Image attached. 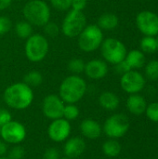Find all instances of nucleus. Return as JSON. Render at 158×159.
I'll return each instance as SVG.
<instances>
[{
	"label": "nucleus",
	"instance_id": "nucleus-32",
	"mask_svg": "<svg viewBox=\"0 0 158 159\" xmlns=\"http://www.w3.org/2000/svg\"><path fill=\"white\" fill-rule=\"evenodd\" d=\"M61 156H60V151L55 148V147H50L47 148L44 155H43V159H60Z\"/></svg>",
	"mask_w": 158,
	"mask_h": 159
},
{
	"label": "nucleus",
	"instance_id": "nucleus-22",
	"mask_svg": "<svg viewBox=\"0 0 158 159\" xmlns=\"http://www.w3.org/2000/svg\"><path fill=\"white\" fill-rule=\"evenodd\" d=\"M141 50L144 54H153L157 51V40L156 36L144 35L140 43Z\"/></svg>",
	"mask_w": 158,
	"mask_h": 159
},
{
	"label": "nucleus",
	"instance_id": "nucleus-41",
	"mask_svg": "<svg viewBox=\"0 0 158 159\" xmlns=\"http://www.w3.org/2000/svg\"><path fill=\"white\" fill-rule=\"evenodd\" d=\"M156 40H157V50H158V37L156 38Z\"/></svg>",
	"mask_w": 158,
	"mask_h": 159
},
{
	"label": "nucleus",
	"instance_id": "nucleus-14",
	"mask_svg": "<svg viewBox=\"0 0 158 159\" xmlns=\"http://www.w3.org/2000/svg\"><path fill=\"white\" fill-rule=\"evenodd\" d=\"M86 150V142L81 137H71L65 141L63 153L68 158H76L83 155Z\"/></svg>",
	"mask_w": 158,
	"mask_h": 159
},
{
	"label": "nucleus",
	"instance_id": "nucleus-8",
	"mask_svg": "<svg viewBox=\"0 0 158 159\" xmlns=\"http://www.w3.org/2000/svg\"><path fill=\"white\" fill-rule=\"evenodd\" d=\"M86 23L87 19L82 11L71 9L63 19L61 31L65 36L73 38L80 34L86 27Z\"/></svg>",
	"mask_w": 158,
	"mask_h": 159
},
{
	"label": "nucleus",
	"instance_id": "nucleus-35",
	"mask_svg": "<svg viewBox=\"0 0 158 159\" xmlns=\"http://www.w3.org/2000/svg\"><path fill=\"white\" fill-rule=\"evenodd\" d=\"M87 7V0H72V9L83 11Z\"/></svg>",
	"mask_w": 158,
	"mask_h": 159
},
{
	"label": "nucleus",
	"instance_id": "nucleus-24",
	"mask_svg": "<svg viewBox=\"0 0 158 159\" xmlns=\"http://www.w3.org/2000/svg\"><path fill=\"white\" fill-rule=\"evenodd\" d=\"M16 34L22 39H27L33 34V27L32 24L29 23L27 20H20L15 26Z\"/></svg>",
	"mask_w": 158,
	"mask_h": 159
},
{
	"label": "nucleus",
	"instance_id": "nucleus-28",
	"mask_svg": "<svg viewBox=\"0 0 158 159\" xmlns=\"http://www.w3.org/2000/svg\"><path fill=\"white\" fill-rule=\"evenodd\" d=\"M144 114L150 121L158 123V102H154L147 104Z\"/></svg>",
	"mask_w": 158,
	"mask_h": 159
},
{
	"label": "nucleus",
	"instance_id": "nucleus-15",
	"mask_svg": "<svg viewBox=\"0 0 158 159\" xmlns=\"http://www.w3.org/2000/svg\"><path fill=\"white\" fill-rule=\"evenodd\" d=\"M84 72L90 79L99 80L105 77L108 74V65L102 60L94 59L86 63Z\"/></svg>",
	"mask_w": 158,
	"mask_h": 159
},
{
	"label": "nucleus",
	"instance_id": "nucleus-44",
	"mask_svg": "<svg viewBox=\"0 0 158 159\" xmlns=\"http://www.w3.org/2000/svg\"><path fill=\"white\" fill-rule=\"evenodd\" d=\"M157 131H158V130H157Z\"/></svg>",
	"mask_w": 158,
	"mask_h": 159
},
{
	"label": "nucleus",
	"instance_id": "nucleus-9",
	"mask_svg": "<svg viewBox=\"0 0 158 159\" xmlns=\"http://www.w3.org/2000/svg\"><path fill=\"white\" fill-rule=\"evenodd\" d=\"M0 137L7 144H20L26 138V129L20 122L11 120L1 127Z\"/></svg>",
	"mask_w": 158,
	"mask_h": 159
},
{
	"label": "nucleus",
	"instance_id": "nucleus-40",
	"mask_svg": "<svg viewBox=\"0 0 158 159\" xmlns=\"http://www.w3.org/2000/svg\"><path fill=\"white\" fill-rule=\"evenodd\" d=\"M60 159H70V158H68V157H61Z\"/></svg>",
	"mask_w": 158,
	"mask_h": 159
},
{
	"label": "nucleus",
	"instance_id": "nucleus-5",
	"mask_svg": "<svg viewBox=\"0 0 158 159\" xmlns=\"http://www.w3.org/2000/svg\"><path fill=\"white\" fill-rule=\"evenodd\" d=\"M129 117L121 113L110 116L102 126V132L110 139H120L124 137L129 129Z\"/></svg>",
	"mask_w": 158,
	"mask_h": 159
},
{
	"label": "nucleus",
	"instance_id": "nucleus-18",
	"mask_svg": "<svg viewBox=\"0 0 158 159\" xmlns=\"http://www.w3.org/2000/svg\"><path fill=\"white\" fill-rule=\"evenodd\" d=\"M125 61L131 70H138L144 67L146 63V57L141 49H132L128 51Z\"/></svg>",
	"mask_w": 158,
	"mask_h": 159
},
{
	"label": "nucleus",
	"instance_id": "nucleus-13",
	"mask_svg": "<svg viewBox=\"0 0 158 159\" xmlns=\"http://www.w3.org/2000/svg\"><path fill=\"white\" fill-rule=\"evenodd\" d=\"M72 127L70 121L63 117L52 120L47 128V135L54 143L65 142L71 134Z\"/></svg>",
	"mask_w": 158,
	"mask_h": 159
},
{
	"label": "nucleus",
	"instance_id": "nucleus-23",
	"mask_svg": "<svg viewBox=\"0 0 158 159\" xmlns=\"http://www.w3.org/2000/svg\"><path fill=\"white\" fill-rule=\"evenodd\" d=\"M150 81H158V61L152 60L144 65V75Z\"/></svg>",
	"mask_w": 158,
	"mask_h": 159
},
{
	"label": "nucleus",
	"instance_id": "nucleus-31",
	"mask_svg": "<svg viewBox=\"0 0 158 159\" xmlns=\"http://www.w3.org/2000/svg\"><path fill=\"white\" fill-rule=\"evenodd\" d=\"M52 7L58 10L64 11L68 10L71 7L72 0H50Z\"/></svg>",
	"mask_w": 158,
	"mask_h": 159
},
{
	"label": "nucleus",
	"instance_id": "nucleus-34",
	"mask_svg": "<svg viewBox=\"0 0 158 159\" xmlns=\"http://www.w3.org/2000/svg\"><path fill=\"white\" fill-rule=\"evenodd\" d=\"M11 120H12V116L10 112L7 109L0 108V127L6 125Z\"/></svg>",
	"mask_w": 158,
	"mask_h": 159
},
{
	"label": "nucleus",
	"instance_id": "nucleus-1",
	"mask_svg": "<svg viewBox=\"0 0 158 159\" xmlns=\"http://www.w3.org/2000/svg\"><path fill=\"white\" fill-rule=\"evenodd\" d=\"M5 103L11 109H27L34 101V92L31 87L24 82H18L8 86L3 94Z\"/></svg>",
	"mask_w": 158,
	"mask_h": 159
},
{
	"label": "nucleus",
	"instance_id": "nucleus-19",
	"mask_svg": "<svg viewBox=\"0 0 158 159\" xmlns=\"http://www.w3.org/2000/svg\"><path fill=\"white\" fill-rule=\"evenodd\" d=\"M99 103L106 111H115L120 104L119 97L112 91H104L99 97Z\"/></svg>",
	"mask_w": 158,
	"mask_h": 159
},
{
	"label": "nucleus",
	"instance_id": "nucleus-25",
	"mask_svg": "<svg viewBox=\"0 0 158 159\" xmlns=\"http://www.w3.org/2000/svg\"><path fill=\"white\" fill-rule=\"evenodd\" d=\"M23 82L28 85L29 87H38L43 82V75L40 72L37 71H31L24 75Z\"/></svg>",
	"mask_w": 158,
	"mask_h": 159
},
{
	"label": "nucleus",
	"instance_id": "nucleus-27",
	"mask_svg": "<svg viewBox=\"0 0 158 159\" xmlns=\"http://www.w3.org/2000/svg\"><path fill=\"white\" fill-rule=\"evenodd\" d=\"M85 65L86 63L83 61V60L75 58V59H72L68 62L67 67L71 73H73L74 75H78L85 71Z\"/></svg>",
	"mask_w": 158,
	"mask_h": 159
},
{
	"label": "nucleus",
	"instance_id": "nucleus-39",
	"mask_svg": "<svg viewBox=\"0 0 158 159\" xmlns=\"http://www.w3.org/2000/svg\"><path fill=\"white\" fill-rule=\"evenodd\" d=\"M0 159H9V158H8L7 157H5V156H4V157H0Z\"/></svg>",
	"mask_w": 158,
	"mask_h": 159
},
{
	"label": "nucleus",
	"instance_id": "nucleus-6",
	"mask_svg": "<svg viewBox=\"0 0 158 159\" xmlns=\"http://www.w3.org/2000/svg\"><path fill=\"white\" fill-rule=\"evenodd\" d=\"M100 48L105 61L114 65L123 61L128 53L125 44L116 38H106L102 41Z\"/></svg>",
	"mask_w": 158,
	"mask_h": 159
},
{
	"label": "nucleus",
	"instance_id": "nucleus-11",
	"mask_svg": "<svg viewBox=\"0 0 158 159\" xmlns=\"http://www.w3.org/2000/svg\"><path fill=\"white\" fill-rule=\"evenodd\" d=\"M136 25L138 30L144 35H158V15L150 10H143L136 16Z\"/></svg>",
	"mask_w": 158,
	"mask_h": 159
},
{
	"label": "nucleus",
	"instance_id": "nucleus-2",
	"mask_svg": "<svg viewBox=\"0 0 158 159\" xmlns=\"http://www.w3.org/2000/svg\"><path fill=\"white\" fill-rule=\"evenodd\" d=\"M87 89V83L81 76L72 75L61 82L59 96L65 103H76L85 96Z\"/></svg>",
	"mask_w": 158,
	"mask_h": 159
},
{
	"label": "nucleus",
	"instance_id": "nucleus-26",
	"mask_svg": "<svg viewBox=\"0 0 158 159\" xmlns=\"http://www.w3.org/2000/svg\"><path fill=\"white\" fill-rule=\"evenodd\" d=\"M80 111L78 107L75 105V103H66L63 109V115L62 117L68 121L75 120L79 116Z\"/></svg>",
	"mask_w": 158,
	"mask_h": 159
},
{
	"label": "nucleus",
	"instance_id": "nucleus-29",
	"mask_svg": "<svg viewBox=\"0 0 158 159\" xmlns=\"http://www.w3.org/2000/svg\"><path fill=\"white\" fill-rule=\"evenodd\" d=\"M25 156V150L22 146L16 144L9 151H7V157L9 159H22Z\"/></svg>",
	"mask_w": 158,
	"mask_h": 159
},
{
	"label": "nucleus",
	"instance_id": "nucleus-30",
	"mask_svg": "<svg viewBox=\"0 0 158 159\" xmlns=\"http://www.w3.org/2000/svg\"><path fill=\"white\" fill-rule=\"evenodd\" d=\"M43 27H44L45 34L47 36H49V37H56L59 34V33H60V28H59L58 24L55 23V22L48 21Z\"/></svg>",
	"mask_w": 158,
	"mask_h": 159
},
{
	"label": "nucleus",
	"instance_id": "nucleus-17",
	"mask_svg": "<svg viewBox=\"0 0 158 159\" xmlns=\"http://www.w3.org/2000/svg\"><path fill=\"white\" fill-rule=\"evenodd\" d=\"M147 102L143 96L139 93L130 94L127 99L126 106L128 111L133 116H142L145 113L147 107Z\"/></svg>",
	"mask_w": 158,
	"mask_h": 159
},
{
	"label": "nucleus",
	"instance_id": "nucleus-20",
	"mask_svg": "<svg viewBox=\"0 0 158 159\" xmlns=\"http://www.w3.org/2000/svg\"><path fill=\"white\" fill-rule=\"evenodd\" d=\"M119 23V20L118 17L114 14V13H104L102 14L99 20H98V26L102 29V30H105V31H112L114 29H115L118 26Z\"/></svg>",
	"mask_w": 158,
	"mask_h": 159
},
{
	"label": "nucleus",
	"instance_id": "nucleus-4",
	"mask_svg": "<svg viewBox=\"0 0 158 159\" xmlns=\"http://www.w3.org/2000/svg\"><path fill=\"white\" fill-rule=\"evenodd\" d=\"M103 41L102 30L96 24L86 26L78 35L79 48L84 52H92L98 49Z\"/></svg>",
	"mask_w": 158,
	"mask_h": 159
},
{
	"label": "nucleus",
	"instance_id": "nucleus-12",
	"mask_svg": "<svg viewBox=\"0 0 158 159\" xmlns=\"http://www.w3.org/2000/svg\"><path fill=\"white\" fill-rule=\"evenodd\" d=\"M64 106L65 102L59 95L49 94L46 96L42 102V112L47 118L55 120L62 117Z\"/></svg>",
	"mask_w": 158,
	"mask_h": 159
},
{
	"label": "nucleus",
	"instance_id": "nucleus-37",
	"mask_svg": "<svg viewBox=\"0 0 158 159\" xmlns=\"http://www.w3.org/2000/svg\"><path fill=\"white\" fill-rule=\"evenodd\" d=\"M7 154V143L3 140H0V157H4Z\"/></svg>",
	"mask_w": 158,
	"mask_h": 159
},
{
	"label": "nucleus",
	"instance_id": "nucleus-43",
	"mask_svg": "<svg viewBox=\"0 0 158 159\" xmlns=\"http://www.w3.org/2000/svg\"><path fill=\"white\" fill-rule=\"evenodd\" d=\"M157 89H158V84H157Z\"/></svg>",
	"mask_w": 158,
	"mask_h": 159
},
{
	"label": "nucleus",
	"instance_id": "nucleus-42",
	"mask_svg": "<svg viewBox=\"0 0 158 159\" xmlns=\"http://www.w3.org/2000/svg\"><path fill=\"white\" fill-rule=\"evenodd\" d=\"M0 130H1V127H0Z\"/></svg>",
	"mask_w": 158,
	"mask_h": 159
},
{
	"label": "nucleus",
	"instance_id": "nucleus-36",
	"mask_svg": "<svg viewBox=\"0 0 158 159\" xmlns=\"http://www.w3.org/2000/svg\"><path fill=\"white\" fill-rule=\"evenodd\" d=\"M130 70H131V69H130L129 66L127 64V62L125 61V60H124L123 61H121V62L115 64V71H116V73H118V74H120V75H123V74H125V73H127V72H129V71H130Z\"/></svg>",
	"mask_w": 158,
	"mask_h": 159
},
{
	"label": "nucleus",
	"instance_id": "nucleus-16",
	"mask_svg": "<svg viewBox=\"0 0 158 159\" xmlns=\"http://www.w3.org/2000/svg\"><path fill=\"white\" fill-rule=\"evenodd\" d=\"M81 134L88 140H97L102 133V127L101 124L91 118L84 119L79 126Z\"/></svg>",
	"mask_w": 158,
	"mask_h": 159
},
{
	"label": "nucleus",
	"instance_id": "nucleus-7",
	"mask_svg": "<svg viewBox=\"0 0 158 159\" xmlns=\"http://www.w3.org/2000/svg\"><path fill=\"white\" fill-rule=\"evenodd\" d=\"M48 52L47 39L39 34H32L25 43V55L32 62L43 61Z\"/></svg>",
	"mask_w": 158,
	"mask_h": 159
},
{
	"label": "nucleus",
	"instance_id": "nucleus-3",
	"mask_svg": "<svg viewBox=\"0 0 158 159\" xmlns=\"http://www.w3.org/2000/svg\"><path fill=\"white\" fill-rule=\"evenodd\" d=\"M25 20L35 26H44L50 20V8L43 0H31L22 9Z\"/></svg>",
	"mask_w": 158,
	"mask_h": 159
},
{
	"label": "nucleus",
	"instance_id": "nucleus-21",
	"mask_svg": "<svg viewBox=\"0 0 158 159\" xmlns=\"http://www.w3.org/2000/svg\"><path fill=\"white\" fill-rule=\"evenodd\" d=\"M102 153L108 157H116L120 155L122 147L116 139H108L102 143Z\"/></svg>",
	"mask_w": 158,
	"mask_h": 159
},
{
	"label": "nucleus",
	"instance_id": "nucleus-38",
	"mask_svg": "<svg viewBox=\"0 0 158 159\" xmlns=\"http://www.w3.org/2000/svg\"><path fill=\"white\" fill-rule=\"evenodd\" d=\"M11 1L12 0H0V10L7 9L10 6Z\"/></svg>",
	"mask_w": 158,
	"mask_h": 159
},
{
	"label": "nucleus",
	"instance_id": "nucleus-10",
	"mask_svg": "<svg viewBox=\"0 0 158 159\" xmlns=\"http://www.w3.org/2000/svg\"><path fill=\"white\" fill-rule=\"evenodd\" d=\"M121 89L128 94H136L142 91L146 86L145 76L137 70H130L121 75Z\"/></svg>",
	"mask_w": 158,
	"mask_h": 159
},
{
	"label": "nucleus",
	"instance_id": "nucleus-33",
	"mask_svg": "<svg viewBox=\"0 0 158 159\" xmlns=\"http://www.w3.org/2000/svg\"><path fill=\"white\" fill-rule=\"evenodd\" d=\"M11 28V20L7 17H0V34L7 33Z\"/></svg>",
	"mask_w": 158,
	"mask_h": 159
}]
</instances>
